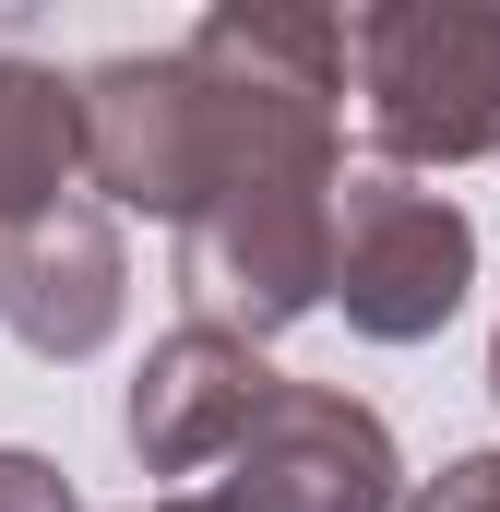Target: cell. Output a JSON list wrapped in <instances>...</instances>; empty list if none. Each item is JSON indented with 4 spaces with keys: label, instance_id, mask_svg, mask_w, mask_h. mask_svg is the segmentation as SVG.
I'll use <instances>...</instances> for the list:
<instances>
[{
    "label": "cell",
    "instance_id": "1",
    "mask_svg": "<svg viewBox=\"0 0 500 512\" xmlns=\"http://www.w3.org/2000/svg\"><path fill=\"white\" fill-rule=\"evenodd\" d=\"M358 36V120L381 167H477L500 155V0H370Z\"/></svg>",
    "mask_w": 500,
    "mask_h": 512
},
{
    "label": "cell",
    "instance_id": "2",
    "mask_svg": "<svg viewBox=\"0 0 500 512\" xmlns=\"http://www.w3.org/2000/svg\"><path fill=\"white\" fill-rule=\"evenodd\" d=\"M227 179V108L191 48H120L84 60V191L108 215L191 227Z\"/></svg>",
    "mask_w": 500,
    "mask_h": 512
},
{
    "label": "cell",
    "instance_id": "3",
    "mask_svg": "<svg viewBox=\"0 0 500 512\" xmlns=\"http://www.w3.org/2000/svg\"><path fill=\"white\" fill-rule=\"evenodd\" d=\"M477 286V215L405 167H346L334 191V310L370 346H429Z\"/></svg>",
    "mask_w": 500,
    "mask_h": 512
},
{
    "label": "cell",
    "instance_id": "4",
    "mask_svg": "<svg viewBox=\"0 0 500 512\" xmlns=\"http://www.w3.org/2000/svg\"><path fill=\"white\" fill-rule=\"evenodd\" d=\"M334 191L346 179H239L179 227V286L191 322H227L274 346L286 322L334 310Z\"/></svg>",
    "mask_w": 500,
    "mask_h": 512
},
{
    "label": "cell",
    "instance_id": "5",
    "mask_svg": "<svg viewBox=\"0 0 500 512\" xmlns=\"http://www.w3.org/2000/svg\"><path fill=\"white\" fill-rule=\"evenodd\" d=\"M405 489L417 477H405L381 405L334 382H274V405L227 453V512H405Z\"/></svg>",
    "mask_w": 500,
    "mask_h": 512
},
{
    "label": "cell",
    "instance_id": "6",
    "mask_svg": "<svg viewBox=\"0 0 500 512\" xmlns=\"http://www.w3.org/2000/svg\"><path fill=\"white\" fill-rule=\"evenodd\" d=\"M120 310H131V239H120V215L96 191L0 227V334L24 358L72 370V358H96L120 334Z\"/></svg>",
    "mask_w": 500,
    "mask_h": 512
},
{
    "label": "cell",
    "instance_id": "7",
    "mask_svg": "<svg viewBox=\"0 0 500 512\" xmlns=\"http://www.w3.org/2000/svg\"><path fill=\"white\" fill-rule=\"evenodd\" d=\"M274 405V370L262 346L227 334V322H167L131 370V405H120V441L143 477H203L250 441V417Z\"/></svg>",
    "mask_w": 500,
    "mask_h": 512
},
{
    "label": "cell",
    "instance_id": "8",
    "mask_svg": "<svg viewBox=\"0 0 500 512\" xmlns=\"http://www.w3.org/2000/svg\"><path fill=\"white\" fill-rule=\"evenodd\" d=\"M84 191V72L0 48V227Z\"/></svg>",
    "mask_w": 500,
    "mask_h": 512
},
{
    "label": "cell",
    "instance_id": "9",
    "mask_svg": "<svg viewBox=\"0 0 500 512\" xmlns=\"http://www.w3.org/2000/svg\"><path fill=\"white\" fill-rule=\"evenodd\" d=\"M405 512H500V441H489V453H453L441 477H417Z\"/></svg>",
    "mask_w": 500,
    "mask_h": 512
},
{
    "label": "cell",
    "instance_id": "10",
    "mask_svg": "<svg viewBox=\"0 0 500 512\" xmlns=\"http://www.w3.org/2000/svg\"><path fill=\"white\" fill-rule=\"evenodd\" d=\"M0 512H84V501H72V477H60L48 453L0 441Z\"/></svg>",
    "mask_w": 500,
    "mask_h": 512
},
{
    "label": "cell",
    "instance_id": "11",
    "mask_svg": "<svg viewBox=\"0 0 500 512\" xmlns=\"http://www.w3.org/2000/svg\"><path fill=\"white\" fill-rule=\"evenodd\" d=\"M155 512H227V489H167Z\"/></svg>",
    "mask_w": 500,
    "mask_h": 512
},
{
    "label": "cell",
    "instance_id": "12",
    "mask_svg": "<svg viewBox=\"0 0 500 512\" xmlns=\"http://www.w3.org/2000/svg\"><path fill=\"white\" fill-rule=\"evenodd\" d=\"M489 393H500V334H489Z\"/></svg>",
    "mask_w": 500,
    "mask_h": 512
},
{
    "label": "cell",
    "instance_id": "13",
    "mask_svg": "<svg viewBox=\"0 0 500 512\" xmlns=\"http://www.w3.org/2000/svg\"><path fill=\"white\" fill-rule=\"evenodd\" d=\"M0 36H12V24H0Z\"/></svg>",
    "mask_w": 500,
    "mask_h": 512
},
{
    "label": "cell",
    "instance_id": "14",
    "mask_svg": "<svg viewBox=\"0 0 500 512\" xmlns=\"http://www.w3.org/2000/svg\"><path fill=\"white\" fill-rule=\"evenodd\" d=\"M143 512H155V501H143Z\"/></svg>",
    "mask_w": 500,
    "mask_h": 512
}]
</instances>
